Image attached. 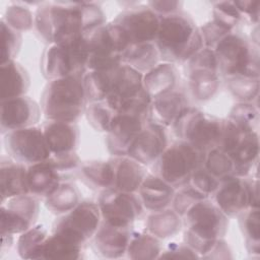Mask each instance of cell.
I'll return each mask as SVG.
<instances>
[{
  "label": "cell",
  "mask_w": 260,
  "mask_h": 260,
  "mask_svg": "<svg viewBox=\"0 0 260 260\" xmlns=\"http://www.w3.org/2000/svg\"><path fill=\"white\" fill-rule=\"evenodd\" d=\"M164 62H186L203 46L199 27L181 12L161 16L154 41Z\"/></svg>",
  "instance_id": "cell-1"
},
{
  "label": "cell",
  "mask_w": 260,
  "mask_h": 260,
  "mask_svg": "<svg viewBox=\"0 0 260 260\" xmlns=\"http://www.w3.org/2000/svg\"><path fill=\"white\" fill-rule=\"evenodd\" d=\"M184 216L185 243L200 258H203L226 234L228 216L208 198L194 204Z\"/></svg>",
  "instance_id": "cell-2"
},
{
  "label": "cell",
  "mask_w": 260,
  "mask_h": 260,
  "mask_svg": "<svg viewBox=\"0 0 260 260\" xmlns=\"http://www.w3.org/2000/svg\"><path fill=\"white\" fill-rule=\"evenodd\" d=\"M86 103L82 77L67 76L50 80L42 93L41 109L49 121L75 123Z\"/></svg>",
  "instance_id": "cell-3"
},
{
  "label": "cell",
  "mask_w": 260,
  "mask_h": 260,
  "mask_svg": "<svg viewBox=\"0 0 260 260\" xmlns=\"http://www.w3.org/2000/svg\"><path fill=\"white\" fill-rule=\"evenodd\" d=\"M35 24L40 36L51 44H64L85 34L82 27L79 2H54L41 5Z\"/></svg>",
  "instance_id": "cell-4"
},
{
  "label": "cell",
  "mask_w": 260,
  "mask_h": 260,
  "mask_svg": "<svg viewBox=\"0 0 260 260\" xmlns=\"http://www.w3.org/2000/svg\"><path fill=\"white\" fill-rule=\"evenodd\" d=\"M89 56L86 32L64 44H51L43 52L41 70L50 81L67 76L83 77Z\"/></svg>",
  "instance_id": "cell-5"
},
{
  "label": "cell",
  "mask_w": 260,
  "mask_h": 260,
  "mask_svg": "<svg viewBox=\"0 0 260 260\" xmlns=\"http://www.w3.org/2000/svg\"><path fill=\"white\" fill-rule=\"evenodd\" d=\"M89 56L87 70L109 71L123 64V56L130 42L116 23H105L86 32Z\"/></svg>",
  "instance_id": "cell-6"
},
{
  "label": "cell",
  "mask_w": 260,
  "mask_h": 260,
  "mask_svg": "<svg viewBox=\"0 0 260 260\" xmlns=\"http://www.w3.org/2000/svg\"><path fill=\"white\" fill-rule=\"evenodd\" d=\"M223 119L208 116L193 107L185 108L172 127L180 140H185L198 150L206 153L217 148Z\"/></svg>",
  "instance_id": "cell-7"
},
{
  "label": "cell",
  "mask_w": 260,
  "mask_h": 260,
  "mask_svg": "<svg viewBox=\"0 0 260 260\" xmlns=\"http://www.w3.org/2000/svg\"><path fill=\"white\" fill-rule=\"evenodd\" d=\"M219 74L259 78V53L243 37L231 32L213 48Z\"/></svg>",
  "instance_id": "cell-8"
},
{
  "label": "cell",
  "mask_w": 260,
  "mask_h": 260,
  "mask_svg": "<svg viewBox=\"0 0 260 260\" xmlns=\"http://www.w3.org/2000/svg\"><path fill=\"white\" fill-rule=\"evenodd\" d=\"M205 153L185 140L168 145L158 157V176L173 187L188 184L191 175L203 166Z\"/></svg>",
  "instance_id": "cell-9"
},
{
  "label": "cell",
  "mask_w": 260,
  "mask_h": 260,
  "mask_svg": "<svg viewBox=\"0 0 260 260\" xmlns=\"http://www.w3.org/2000/svg\"><path fill=\"white\" fill-rule=\"evenodd\" d=\"M4 145L9 156L21 164H36L52 156L43 128L30 126L4 134Z\"/></svg>",
  "instance_id": "cell-10"
},
{
  "label": "cell",
  "mask_w": 260,
  "mask_h": 260,
  "mask_svg": "<svg viewBox=\"0 0 260 260\" xmlns=\"http://www.w3.org/2000/svg\"><path fill=\"white\" fill-rule=\"evenodd\" d=\"M98 205L101 210L102 220L122 228H131L143 210L139 196L116 188L103 190L99 197Z\"/></svg>",
  "instance_id": "cell-11"
},
{
  "label": "cell",
  "mask_w": 260,
  "mask_h": 260,
  "mask_svg": "<svg viewBox=\"0 0 260 260\" xmlns=\"http://www.w3.org/2000/svg\"><path fill=\"white\" fill-rule=\"evenodd\" d=\"M101 222L102 215L98 203L82 201L69 212L62 214L56 221L54 231L84 245L88 240H91Z\"/></svg>",
  "instance_id": "cell-12"
},
{
  "label": "cell",
  "mask_w": 260,
  "mask_h": 260,
  "mask_svg": "<svg viewBox=\"0 0 260 260\" xmlns=\"http://www.w3.org/2000/svg\"><path fill=\"white\" fill-rule=\"evenodd\" d=\"M159 21L160 16L147 5H139L124 10L113 22L125 31L130 45H132L154 42L157 36Z\"/></svg>",
  "instance_id": "cell-13"
},
{
  "label": "cell",
  "mask_w": 260,
  "mask_h": 260,
  "mask_svg": "<svg viewBox=\"0 0 260 260\" xmlns=\"http://www.w3.org/2000/svg\"><path fill=\"white\" fill-rule=\"evenodd\" d=\"M166 127L148 120L127 150V156L148 166L158 159L168 146Z\"/></svg>",
  "instance_id": "cell-14"
},
{
  "label": "cell",
  "mask_w": 260,
  "mask_h": 260,
  "mask_svg": "<svg viewBox=\"0 0 260 260\" xmlns=\"http://www.w3.org/2000/svg\"><path fill=\"white\" fill-rule=\"evenodd\" d=\"M41 110L36 101L24 95L1 101L0 122L2 134L36 126L40 120Z\"/></svg>",
  "instance_id": "cell-15"
},
{
  "label": "cell",
  "mask_w": 260,
  "mask_h": 260,
  "mask_svg": "<svg viewBox=\"0 0 260 260\" xmlns=\"http://www.w3.org/2000/svg\"><path fill=\"white\" fill-rule=\"evenodd\" d=\"M214 202L228 217L239 216L250 208L248 180L235 175L220 180Z\"/></svg>",
  "instance_id": "cell-16"
},
{
  "label": "cell",
  "mask_w": 260,
  "mask_h": 260,
  "mask_svg": "<svg viewBox=\"0 0 260 260\" xmlns=\"http://www.w3.org/2000/svg\"><path fill=\"white\" fill-rule=\"evenodd\" d=\"M142 78V73L126 64L111 70V88L105 102L115 114L143 88Z\"/></svg>",
  "instance_id": "cell-17"
},
{
  "label": "cell",
  "mask_w": 260,
  "mask_h": 260,
  "mask_svg": "<svg viewBox=\"0 0 260 260\" xmlns=\"http://www.w3.org/2000/svg\"><path fill=\"white\" fill-rule=\"evenodd\" d=\"M147 121L130 114H115L106 139L110 153L114 156L126 155L129 146Z\"/></svg>",
  "instance_id": "cell-18"
},
{
  "label": "cell",
  "mask_w": 260,
  "mask_h": 260,
  "mask_svg": "<svg viewBox=\"0 0 260 260\" xmlns=\"http://www.w3.org/2000/svg\"><path fill=\"white\" fill-rule=\"evenodd\" d=\"M131 235L130 228L116 226L102 220L91 238L92 248L95 254L103 258H121L127 252Z\"/></svg>",
  "instance_id": "cell-19"
},
{
  "label": "cell",
  "mask_w": 260,
  "mask_h": 260,
  "mask_svg": "<svg viewBox=\"0 0 260 260\" xmlns=\"http://www.w3.org/2000/svg\"><path fill=\"white\" fill-rule=\"evenodd\" d=\"M137 192L143 208L153 212L169 208L176 190L158 175L147 174Z\"/></svg>",
  "instance_id": "cell-20"
},
{
  "label": "cell",
  "mask_w": 260,
  "mask_h": 260,
  "mask_svg": "<svg viewBox=\"0 0 260 260\" xmlns=\"http://www.w3.org/2000/svg\"><path fill=\"white\" fill-rule=\"evenodd\" d=\"M52 155H67L75 152L79 131L75 123L49 121L43 128Z\"/></svg>",
  "instance_id": "cell-21"
},
{
  "label": "cell",
  "mask_w": 260,
  "mask_h": 260,
  "mask_svg": "<svg viewBox=\"0 0 260 260\" xmlns=\"http://www.w3.org/2000/svg\"><path fill=\"white\" fill-rule=\"evenodd\" d=\"M114 187L123 192L136 193L147 176L146 167L137 160L124 155L114 156Z\"/></svg>",
  "instance_id": "cell-22"
},
{
  "label": "cell",
  "mask_w": 260,
  "mask_h": 260,
  "mask_svg": "<svg viewBox=\"0 0 260 260\" xmlns=\"http://www.w3.org/2000/svg\"><path fill=\"white\" fill-rule=\"evenodd\" d=\"M60 172L51 158L29 165L27 168L29 194L36 197H47L61 183Z\"/></svg>",
  "instance_id": "cell-23"
},
{
  "label": "cell",
  "mask_w": 260,
  "mask_h": 260,
  "mask_svg": "<svg viewBox=\"0 0 260 260\" xmlns=\"http://www.w3.org/2000/svg\"><path fill=\"white\" fill-rule=\"evenodd\" d=\"M1 202L23 194H29L27 169L14 159L2 158L0 164Z\"/></svg>",
  "instance_id": "cell-24"
},
{
  "label": "cell",
  "mask_w": 260,
  "mask_h": 260,
  "mask_svg": "<svg viewBox=\"0 0 260 260\" xmlns=\"http://www.w3.org/2000/svg\"><path fill=\"white\" fill-rule=\"evenodd\" d=\"M259 137L257 131L245 133L238 145L230 152L233 161V175L246 178L257 166L259 158Z\"/></svg>",
  "instance_id": "cell-25"
},
{
  "label": "cell",
  "mask_w": 260,
  "mask_h": 260,
  "mask_svg": "<svg viewBox=\"0 0 260 260\" xmlns=\"http://www.w3.org/2000/svg\"><path fill=\"white\" fill-rule=\"evenodd\" d=\"M188 107L186 96L177 90L152 99L149 120L164 126H172L181 112Z\"/></svg>",
  "instance_id": "cell-26"
},
{
  "label": "cell",
  "mask_w": 260,
  "mask_h": 260,
  "mask_svg": "<svg viewBox=\"0 0 260 260\" xmlns=\"http://www.w3.org/2000/svg\"><path fill=\"white\" fill-rule=\"evenodd\" d=\"M29 86V75L25 68L15 60L1 63L0 96L1 101L24 95Z\"/></svg>",
  "instance_id": "cell-27"
},
{
  "label": "cell",
  "mask_w": 260,
  "mask_h": 260,
  "mask_svg": "<svg viewBox=\"0 0 260 260\" xmlns=\"http://www.w3.org/2000/svg\"><path fill=\"white\" fill-rule=\"evenodd\" d=\"M143 88L154 99L175 90L178 83V70L174 63H157L143 74Z\"/></svg>",
  "instance_id": "cell-28"
},
{
  "label": "cell",
  "mask_w": 260,
  "mask_h": 260,
  "mask_svg": "<svg viewBox=\"0 0 260 260\" xmlns=\"http://www.w3.org/2000/svg\"><path fill=\"white\" fill-rule=\"evenodd\" d=\"M83 244L72 238L53 231V234L46 239L41 259L47 260H77L82 257Z\"/></svg>",
  "instance_id": "cell-29"
},
{
  "label": "cell",
  "mask_w": 260,
  "mask_h": 260,
  "mask_svg": "<svg viewBox=\"0 0 260 260\" xmlns=\"http://www.w3.org/2000/svg\"><path fill=\"white\" fill-rule=\"evenodd\" d=\"M159 59V52L154 42L132 44L124 53L123 64L143 74L153 68Z\"/></svg>",
  "instance_id": "cell-30"
},
{
  "label": "cell",
  "mask_w": 260,
  "mask_h": 260,
  "mask_svg": "<svg viewBox=\"0 0 260 260\" xmlns=\"http://www.w3.org/2000/svg\"><path fill=\"white\" fill-rule=\"evenodd\" d=\"M181 226V216L174 209L169 208L151 212L146 220L148 233L159 240L175 236L180 232Z\"/></svg>",
  "instance_id": "cell-31"
},
{
  "label": "cell",
  "mask_w": 260,
  "mask_h": 260,
  "mask_svg": "<svg viewBox=\"0 0 260 260\" xmlns=\"http://www.w3.org/2000/svg\"><path fill=\"white\" fill-rule=\"evenodd\" d=\"M188 73L189 88L192 95L200 102L214 96L219 87V73L210 70H192Z\"/></svg>",
  "instance_id": "cell-32"
},
{
  "label": "cell",
  "mask_w": 260,
  "mask_h": 260,
  "mask_svg": "<svg viewBox=\"0 0 260 260\" xmlns=\"http://www.w3.org/2000/svg\"><path fill=\"white\" fill-rule=\"evenodd\" d=\"M160 240L149 233H135L131 235L127 248V256L134 260L156 259L161 253Z\"/></svg>",
  "instance_id": "cell-33"
},
{
  "label": "cell",
  "mask_w": 260,
  "mask_h": 260,
  "mask_svg": "<svg viewBox=\"0 0 260 260\" xmlns=\"http://www.w3.org/2000/svg\"><path fill=\"white\" fill-rule=\"evenodd\" d=\"M45 199L46 207L51 212L55 214H65L79 203V193L74 185L61 182Z\"/></svg>",
  "instance_id": "cell-34"
},
{
  "label": "cell",
  "mask_w": 260,
  "mask_h": 260,
  "mask_svg": "<svg viewBox=\"0 0 260 260\" xmlns=\"http://www.w3.org/2000/svg\"><path fill=\"white\" fill-rule=\"evenodd\" d=\"M48 234L42 225H32L17 240V253L22 259H41L42 249Z\"/></svg>",
  "instance_id": "cell-35"
},
{
  "label": "cell",
  "mask_w": 260,
  "mask_h": 260,
  "mask_svg": "<svg viewBox=\"0 0 260 260\" xmlns=\"http://www.w3.org/2000/svg\"><path fill=\"white\" fill-rule=\"evenodd\" d=\"M87 103L106 101L111 88V70H88L82 77Z\"/></svg>",
  "instance_id": "cell-36"
},
{
  "label": "cell",
  "mask_w": 260,
  "mask_h": 260,
  "mask_svg": "<svg viewBox=\"0 0 260 260\" xmlns=\"http://www.w3.org/2000/svg\"><path fill=\"white\" fill-rule=\"evenodd\" d=\"M81 176L95 188L103 190L114 187V167L111 160H94L82 165Z\"/></svg>",
  "instance_id": "cell-37"
},
{
  "label": "cell",
  "mask_w": 260,
  "mask_h": 260,
  "mask_svg": "<svg viewBox=\"0 0 260 260\" xmlns=\"http://www.w3.org/2000/svg\"><path fill=\"white\" fill-rule=\"evenodd\" d=\"M240 225L245 237L249 253L259 255L260 252V213L259 208H249L240 215Z\"/></svg>",
  "instance_id": "cell-38"
},
{
  "label": "cell",
  "mask_w": 260,
  "mask_h": 260,
  "mask_svg": "<svg viewBox=\"0 0 260 260\" xmlns=\"http://www.w3.org/2000/svg\"><path fill=\"white\" fill-rule=\"evenodd\" d=\"M243 133L257 131L259 112L253 103H237L231 110L229 118Z\"/></svg>",
  "instance_id": "cell-39"
},
{
  "label": "cell",
  "mask_w": 260,
  "mask_h": 260,
  "mask_svg": "<svg viewBox=\"0 0 260 260\" xmlns=\"http://www.w3.org/2000/svg\"><path fill=\"white\" fill-rule=\"evenodd\" d=\"M226 86L231 93L243 103H253L259 93V78H251L242 75L225 77Z\"/></svg>",
  "instance_id": "cell-40"
},
{
  "label": "cell",
  "mask_w": 260,
  "mask_h": 260,
  "mask_svg": "<svg viewBox=\"0 0 260 260\" xmlns=\"http://www.w3.org/2000/svg\"><path fill=\"white\" fill-rule=\"evenodd\" d=\"M1 205H4L8 209L12 210L20 217L28 221L31 225L35 224V221L39 216V201L37 197L31 194H23L9 198L1 202Z\"/></svg>",
  "instance_id": "cell-41"
},
{
  "label": "cell",
  "mask_w": 260,
  "mask_h": 260,
  "mask_svg": "<svg viewBox=\"0 0 260 260\" xmlns=\"http://www.w3.org/2000/svg\"><path fill=\"white\" fill-rule=\"evenodd\" d=\"M203 167L219 181L233 175L234 172L230 154L219 148H213L205 153Z\"/></svg>",
  "instance_id": "cell-42"
},
{
  "label": "cell",
  "mask_w": 260,
  "mask_h": 260,
  "mask_svg": "<svg viewBox=\"0 0 260 260\" xmlns=\"http://www.w3.org/2000/svg\"><path fill=\"white\" fill-rule=\"evenodd\" d=\"M88 124L98 132L107 133L115 113L105 101L89 103L84 111Z\"/></svg>",
  "instance_id": "cell-43"
},
{
  "label": "cell",
  "mask_w": 260,
  "mask_h": 260,
  "mask_svg": "<svg viewBox=\"0 0 260 260\" xmlns=\"http://www.w3.org/2000/svg\"><path fill=\"white\" fill-rule=\"evenodd\" d=\"M1 26V63L14 60L21 46V34L10 27L3 19L0 21Z\"/></svg>",
  "instance_id": "cell-44"
},
{
  "label": "cell",
  "mask_w": 260,
  "mask_h": 260,
  "mask_svg": "<svg viewBox=\"0 0 260 260\" xmlns=\"http://www.w3.org/2000/svg\"><path fill=\"white\" fill-rule=\"evenodd\" d=\"M208 198L204 194L194 189L189 184L180 187L179 191L175 193L172 206L173 209L180 215L184 216L186 212L197 202Z\"/></svg>",
  "instance_id": "cell-45"
},
{
  "label": "cell",
  "mask_w": 260,
  "mask_h": 260,
  "mask_svg": "<svg viewBox=\"0 0 260 260\" xmlns=\"http://www.w3.org/2000/svg\"><path fill=\"white\" fill-rule=\"evenodd\" d=\"M212 14L213 20L230 31H233L234 27L242 18V14L236 7L234 1L217 2L213 6Z\"/></svg>",
  "instance_id": "cell-46"
},
{
  "label": "cell",
  "mask_w": 260,
  "mask_h": 260,
  "mask_svg": "<svg viewBox=\"0 0 260 260\" xmlns=\"http://www.w3.org/2000/svg\"><path fill=\"white\" fill-rule=\"evenodd\" d=\"M3 20L10 27L18 31L28 30L35 23V17H32L30 10L25 6L17 4L7 7Z\"/></svg>",
  "instance_id": "cell-47"
},
{
  "label": "cell",
  "mask_w": 260,
  "mask_h": 260,
  "mask_svg": "<svg viewBox=\"0 0 260 260\" xmlns=\"http://www.w3.org/2000/svg\"><path fill=\"white\" fill-rule=\"evenodd\" d=\"M0 211L1 235H20L32 226L28 221H26L25 219H23L18 214L8 209L4 205H1Z\"/></svg>",
  "instance_id": "cell-48"
},
{
  "label": "cell",
  "mask_w": 260,
  "mask_h": 260,
  "mask_svg": "<svg viewBox=\"0 0 260 260\" xmlns=\"http://www.w3.org/2000/svg\"><path fill=\"white\" fill-rule=\"evenodd\" d=\"M79 9L84 32H89L105 24V13L102 8L94 3L79 2Z\"/></svg>",
  "instance_id": "cell-49"
},
{
  "label": "cell",
  "mask_w": 260,
  "mask_h": 260,
  "mask_svg": "<svg viewBox=\"0 0 260 260\" xmlns=\"http://www.w3.org/2000/svg\"><path fill=\"white\" fill-rule=\"evenodd\" d=\"M187 72L192 70H210L218 72L217 59L214 50L211 48L203 47L188 61H186Z\"/></svg>",
  "instance_id": "cell-50"
},
{
  "label": "cell",
  "mask_w": 260,
  "mask_h": 260,
  "mask_svg": "<svg viewBox=\"0 0 260 260\" xmlns=\"http://www.w3.org/2000/svg\"><path fill=\"white\" fill-rule=\"evenodd\" d=\"M188 184L192 186L194 189H196L197 191H199L200 193L208 197L209 195L214 194V192L216 191L219 185V180L216 179L214 176H212L202 166L196 171H194V173L190 177Z\"/></svg>",
  "instance_id": "cell-51"
},
{
  "label": "cell",
  "mask_w": 260,
  "mask_h": 260,
  "mask_svg": "<svg viewBox=\"0 0 260 260\" xmlns=\"http://www.w3.org/2000/svg\"><path fill=\"white\" fill-rule=\"evenodd\" d=\"M243 133L230 119H223L222 131L217 148L230 153L240 142Z\"/></svg>",
  "instance_id": "cell-52"
},
{
  "label": "cell",
  "mask_w": 260,
  "mask_h": 260,
  "mask_svg": "<svg viewBox=\"0 0 260 260\" xmlns=\"http://www.w3.org/2000/svg\"><path fill=\"white\" fill-rule=\"evenodd\" d=\"M202 41H203V46L206 48H211L213 49L216 44L223 39L226 35L233 32L218 24L216 21L213 19L206 22L203 26L199 28Z\"/></svg>",
  "instance_id": "cell-53"
},
{
  "label": "cell",
  "mask_w": 260,
  "mask_h": 260,
  "mask_svg": "<svg viewBox=\"0 0 260 260\" xmlns=\"http://www.w3.org/2000/svg\"><path fill=\"white\" fill-rule=\"evenodd\" d=\"M161 258H177V259H195L200 258L199 255L186 243L178 245L175 243L170 244L166 250L161 251L159 257Z\"/></svg>",
  "instance_id": "cell-54"
},
{
  "label": "cell",
  "mask_w": 260,
  "mask_h": 260,
  "mask_svg": "<svg viewBox=\"0 0 260 260\" xmlns=\"http://www.w3.org/2000/svg\"><path fill=\"white\" fill-rule=\"evenodd\" d=\"M181 2L174 0H160V1H149L147 6L154 11L158 16H167L179 12Z\"/></svg>",
  "instance_id": "cell-55"
},
{
  "label": "cell",
  "mask_w": 260,
  "mask_h": 260,
  "mask_svg": "<svg viewBox=\"0 0 260 260\" xmlns=\"http://www.w3.org/2000/svg\"><path fill=\"white\" fill-rule=\"evenodd\" d=\"M236 7L240 11L242 15H247L252 22L258 23L259 20V10H260V2L252 1V0H244V1H234Z\"/></svg>",
  "instance_id": "cell-56"
},
{
  "label": "cell",
  "mask_w": 260,
  "mask_h": 260,
  "mask_svg": "<svg viewBox=\"0 0 260 260\" xmlns=\"http://www.w3.org/2000/svg\"><path fill=\"white\" fill-rule=\"evenodd\" d=\"M250 208H259V182L258 179L248 181Z\"/></svg>",
  "instance_id": "cell-57"
}]
</instances>
